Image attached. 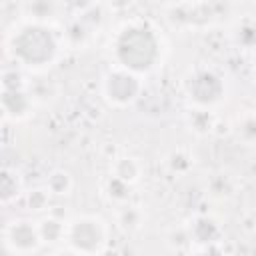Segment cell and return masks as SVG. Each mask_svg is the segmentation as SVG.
Returning <instances> with one entry per match:
<instances>
[{"instance_id":"cell-1","label":"cell","mask_w":256,"mask_h":256,"mask_svg":"<svg viewBox=\"0 0 256 256\" xmlns=\"http://www.w3.org/2000/svg\"><path fill=\"white\" fill-rule=\"evenodd\" d=\"M152 42L142 36V34H130L124 38L120 54L126 62H130L132 66H148L150 58H152Z\"/></svg>"}]
</instances>
